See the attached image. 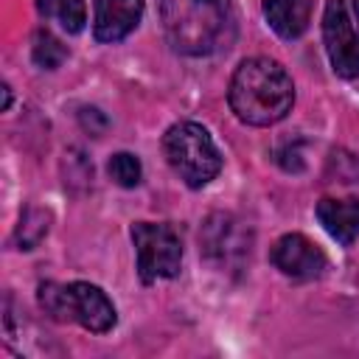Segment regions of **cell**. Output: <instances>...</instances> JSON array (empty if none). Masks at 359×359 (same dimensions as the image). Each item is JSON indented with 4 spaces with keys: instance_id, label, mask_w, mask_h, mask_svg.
Instances as JSON below:
<instances>
[{
    "instance_id": "obj_18",
    "label": "cell",
    "mask_w": 359,
    "mask_h": 359,
    "mask_svg": "<svg viewBox=\"0 0 359 359\" xmlns=\"http://www.w3.org/2000/svg\"><path fill=\"white\" fill-rule=\"evenodd\" d=\"M8 107H11V87L3 84V109H8Z\"/></svg>"
},
{
    "instance_id": "obj_3",
    "label": "cell",
    "mask_w": 359,
    "mask_h": 359,
    "mask_svg": "<svg viewBox=\"0 0 359 359\" xmlns=\"http://www.w3.org/2000/svg\"><path fill=\"white\" fill-rule=\"evenodd\" d=\"M39 306L56 323H79L93 334H104L115 325L118 314L112 300L93 283L73 280V283H42L39 286Z\"/></svg>"
},
{
    "instance_id": "obj_1",
    "label": "cell",
    "mask_w": 359,
    "mask_h": 359,
    "mask_svg": "<svg viewBox=\"0 0 359 359\" xmlns=\"http://www.w3.org/2000/svg\"><path fill=\"white\" fill-rule=\"evenodd\" d=\"M160 20L171 48L185 56H210L236 39L230 0H160Z\"/></svg>"
},
{
    "instance_id": "obj_15",
    "label": "cell",
    "mask_w": 359,
    "mask_h": 359,
    "mask_svg": "<svg viewBox=\"0 0 359 359\" xmlns=\"http://www.w3.org/2000/svg\"><path fill=\"white\" fill-rule=\"evenodd\" d=\"M107 171H109V177H112L121 188H135V185L140 182V177H143L140 160H137L135 154H129V151L112 154L109 163H107Z\"/></svg>"
},
{
    "instance_id": "obj_4",
    "label": "cell",
    "mask_w": 359,
    "mask_h": 359,
    "mask_svg": "<svg viewBox=\"0 0 359 359\" xmlns=\"http://www.w3.org/2000/svg\"><path fill=\"white\" fill-rule=\"evenodd\" d=\"M163 151L168 165L180 174V180L188 188H202L208 185L219 168H222V154L208 135L205 126L194 121H180L163 135Z\"/></svg>"
},
{
    "instance_id": "obj_17",
    "label": "cell",
    "mask_w": 359,
    "mask_h": 359,
    "mask_svg": "<svg viewBox=\"0 0 359 359\" xmlns=\"http://www.w3.org/2000/svg\"><path fill=\"white\" fill-rule=\"evenodd\" d=\"M79 121H81L84 129H90V135H101V132L107 129V118H104L95 107H84V109L79 112Z\"/></svg>"
},
{
    "instance_id": "obj_8",
    "label": "cell",
    "mask_w": 359,
    "mask_h": 359,
    "mask_svg": "<svg viewBox=\"0 0 359 359\" xmlns=\"http://www.w3.org/2000/svg\"><path fill=\"white\" fill-rule=\"evenodd\" d=\"M275 269H280L283 275L289 278H297V280H311V278H320L328 266V258L325 252L309 241L306 236L300 233H286L275 241L272 252H269Z\"/></svg>"
},
{
    "instance_id": "obj_2",
    "label": "cell",
    "mask_w": 359,
    "mask_h": 359,
    "mask_svg": "<svg viewBox=\"0 0 359 359\" xmlns=\"http://www.w3.org/2000/svg\"><path fill=\"white\" fill-rule=\"evenodd\" d=\"M230 109L250 126H272L294 104V84L283 65L266 56L244 59L230 81Z\"/></svg>"
},
{
    "instance_id": "obj_13",
    "label": "cell",
    "mask_w": 359,
    "mask_h": 359,
    "mask_svg": "<svg viewBox=\"0 0 359 359\" xmlns=\"http://www.w3.org/2000/svg\"><path fill=\"white\" fill-rule=\"evenodd\" d=\"M48 227H50V213L42 210V208H28L20 219V227L14 233V241L20 250H34L45 236H48Z\"/></svg>"
},
{
    "instance_id": "obj_5",
    "label": "cell",
    "mask_w": 359,
    "mask_h": 359,
    "mask_svg": "<svg viewBox=\"0 0 359 359\" xmlns=\"http://www.w3.org/2000/svg\"><path fill=\"white\" fill-rule=\"evenodd\" d=\"M132 241L137 250V275L143 283H154L160 278H177L182 264V241L168 224L135 222Z\"/></svg>"
},
{
    "instance_id": "obj_12",
    "label": "cell",
    "mask_w": 359,
    "mask_h": 359,
    "mask_svg": "<svg viewBox=\"0 0 359 359\" xmlns=\"http://www.w3.org/2000/svg\"><path fill=\"white\" fill-rule=\"evenodd\" d=\"M36 8L45 20H53L67 34H79L87 22L84 0H36Z\"/></svg>"
},
{
    "instance_id": "obj_10",
    "label": "cell",
    "mask_w": 359,
    "mask_h": 359,
    "mask_svg": "<svg viewBox=\"0 0 359 359\" xmlns=\"http://www.w3.org/2000/svg\"><path fill=\"white\" fill-rule=\"evenodd\" d=\"M317 219L325 227V233L331 238H337L339 244L351 247L359 238V199L348 196V199H320L317 202Z\"/></svg>"
},
{
    "instance_id": "obj_7",
    "label": "cell",
    "mask_w": 359,
    "mask_h": 359,
    "mask_svg": "<svg viewBox=\"0 0 359 359\" xmlns=\"http://www.w3.org/2000/svg\"><path fill=\"white\" fill-rule=\"evenodd\" d=\"M202 252L219 266H241L250 255V233L230 213H213L199 233Z\"/></svg>"
},
{
    "instance_id": "obj_9",
    "label": "cell",
    "mask_w": 359,
    "mask_h": 359,
    "mask_svg": "<svg viewBox=\"0 0 359 359\" xmlns=\"http://www.w3.org/2000/svg\"><path fill=\"white\" fill-rule=\"evenodd\" d=\"M143 17V0H95L93 34L98 42H121Z\"/></svg>"
},
{
    "instance_id": "obj_6",
    "label": "cell",
    "mask_w": 359,
    "mask_h": 359,
    "mask_svg": "<svg viewBox=\"0 0 359 359\" xmlns=\"http://www.w3.org/2000/svg\"><path fill=\"white\" fill-rule=\"evenodd\" d=\"M323 42H325V53L331 59L334 73L342 79H356L359 76V36L353 31V22L348 20L342 0H325Z\"/></svg>"
},
{
    "instance_id": "obj_14",
    "label": "cell",
    "mask_w": 359,
    "mask_h": 359,
    "mask_svg": "<svg viewBox=\"0 0 359 359\" xmlns=\"http://www.w3.org/2000/svg\"><path fill=\"white\" fill-rule=\"evenodd\" d=\"M31 59L36 67L42 70H56L65 59H67V48L50 34V31H36L34 34V48H31Z\"/></svg>"
},
{
    "instance_id": "obj_11",
    "label": "cell",
    "mask_w": 359,
    "mask_h": 359,
    "mask_svg": "<svg viewBox=\"0 0 359 359\" xmlns=\"http://www.w3.org/2000/svg\"><path fill=\"white\" fill-rule=\"evenodd\" d=\"M269 28L283 39H297L311 20V0H264Z\"/></svg>"
},
{
    "instance_id": "obj_19",
    "label": "cell",
    "mask_w": 359,
    "mask_h": 359,
    "mask_svg": "<svg viewBox=\"0 0 359 359\" xmlns=\"http://www.w3.org/2000/svg\"><path fill=\"white\" fill-rule=\"evenodd\" d=\"M353 11H356V25H359V0H353Z\"/></svg>"
},
{
    "instance_id": "obj_16",
    "label": "cell",
    "mask_w": 359,
    "mask_h": 359,
    "mask_svg": "<svg viewBox=\"0 0 359 359\" xmlns=\"http://www.w3.org/2000/svg\"><path fill=\"white\" fill-rule=\"evenodd\" d=\"M275 160L286 168V171H303V151L297 143H283L278 151H275Z\"/></svg>"
}]
</instances>
